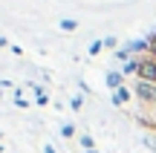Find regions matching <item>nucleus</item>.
Here are the masks:
<instances>
[{
  "label": "nucleus",
  "instance_id": "nucleus-3",
  "mask_svg": "<svg viewBox=\"0 0 156 153\" xmlns=\"http://www.w3.org/2000/svg\"><path fill=\"white\" fill-rule=\"evenodd\" d=\"M124 49H127L130 55H136V52H147V38H136V40H127V43H124Z\"/></svg>",
  "mask_w": 156,
  "mask_h": 153
},
{
  "label": "nucleus",
  "instance_id": "nucleus-6",
  "mask_svg": "<svg viewBox=\"0 0 156 153\" xmlns=\"http://www.w3.org/2000/svg\"><path fill=\"white\" fill-rule=\"evenodd\" d=\"M104 81H107V87H110L113 92H116L119 87H124V84H122V81H124V75H122V72H107V78H104Z\"/></svg>",
  "mask_w": 156,
  "mask_h": 153
},
{
  "label": "nucleus",
  "instance_id": "nucleus-14",
  "mask_svg": "<svg viewBox=\"0 0 156 153\" xmlns=\"http://www.w3.org/2000/svg\"><path fill=\"white\" fill-rule=\"evenodd\" d=\"M113 46H119V38H113V35H107V38H104V49H113Z\"/></svg>",
  "mask_w": 156,
  "mask_h": 153
},
{
  "label": "nucleus",
  "instance_id": "nucleus-5",
  "mask_svg": "<svg viewBox=\"0 0 156 153\" xmlns=\"http://www.w3.org/2000/svg\"><path fill=\"white\" fill-rule=\"evenodd\" d=\"M139 69H142V58H130L122 67V75H139Z\"/></svg>",
  "mask_w": 156,
  "mask_h": 153
},
{
  "label": "nucleus",
  "instance_id": "nucleus-8",
  "mask_svg": "<svg viewBox=\"0 0 156 153\" xmlns=\"http://www.w3.org/2000/svg\"><path fill=\"white\" fill-rule=\"evenodd\" d=\"M78 144H81V148H84V153H87V150H95V139L90 136V133H84V136L78 139Z\"/></svg>",
  "mask_w": 156,
  "mask_h": 153
},
{
  "label": "nucleus",
  "instance_id": "nucleus-1",
  "mask_svg": "<svg viewBox=\"0 0 156 153\" xmlns=\"http://www.w3.org/2000/svg\"><path fill=\"white\" fill-rule=\"evenodd\" d=\"M136 98H139L142 104H156V84H147V81H136Z\"/></svg>",
  "mask_w": 156,
  "mask_h": 153
},
{
  "label": "nucleus",
  "instance_id": "nucleus-11",
  "mask_svg": "<svg viewBox=\"0 0 156 153\" xmlns=\"http://www.w3.org/2000/svg\"><path fill=\"white\" fill-rule=\"evenodd\" d=\"M101 49H104V40H93V43H90V49H87V52H90V55H98Z\"/></svg>",
  "mask_w": 156,
  "mask_h": 153
},
{
  "label": "nucleus",
  "instance_id": "nucleus-4",
  "mask_svg": "<svg viewBox=\"0 0 156 153\" xmlns=\"http://www.w3.org/2000/svg\"><path fill=\"white\" fill-rule=\"evenodd\" d=\"M130 98H133V92H130L127 87H119V90L113 92V104H116V107H122V104H127Z\"/></svg>",
  "mask_w": 156,
  "mask_h": 153
},
{
  "label": "nucleus",
  "instance_id": "nucleus-9",
  "mask_svg": "<svg viewBox=\"0 0 156 153\" xmlns=\"http://www.w3.org/2000/svg\"><path fill=\"white\" fill-rule=\"evenodd\" d=\"M147 55H151V58H156V29H153L151 35H147Z\"/></svg>",
  "mask_w": 156,
  "mask_h": 153
},
{
  "label": "nucleus",
  "instance_id": "nucleus-12",
  "mask_svg": "<svg viewBox=\"0 0 156 153\" xmlns=\"http://www.w3.org/2000/svg\"><path fill=\"white\" fill-rule=\"evenodd\" d=\"M61 136H64V139H73V136H75V127H73V124H61Z\"/></svg>",
  "mask_w": 156,
  "mask_h": 153
},
{
  "label": "nucleus",
  "instance_id": "nucleus-18",
  "mask_svg": "<svg viewBox=\"0 0 156 153\" xmlns=\"http://www.w3.org/2000/svg\"><path fill=\"white\" fill-rule=\"evenodd\" d=\"M0 139H3V130H0Z\"/></svg>",
  "mask_w": 156,
  "mask_h": 153
},
{
  "label": "nucleus",
  "instance_id": "nucleus-10",
  "mask_svg": "<svg viewBox=\"0 0 156 153\" xmlns=\"http://www.w3.org/2000/svg\"><path fill=\"white\" fill-rule=\"evenodd\" d=\"M61 29H64V32H75V29H78V20H73V17H64V20H61Z\"/></svg>",
  "mask_w": 156,
  "mask_h": 153
},
{
  "label": "nucleus",
  "instance_id": "nucleus-17",
  "mask_svg": "<svg viewBox=\"0 0 156 153\" xmlns=\"http://www.w3.org/2000/svg\"><path fill=\"white\" fill-rule=\"evenodd\" d=\"M87 153H98V150H87Z\"/></svg>",
  "mask_w": 156,
  "mask_h": 153
},
{
  "label": "nucleus",
  "instance_id": "nucleus-16",
  "mask_svg": "<svg viewBox=\"0 0 156 153\" xmlns=\"http://www.w3.org/2000/svg\"><path fill=\"white\" fill-rule=\"evenodd\" d=\"M44 153H55V148H52V144H46V148H44Z\"/></svg>",
  "mask_w": 156,
  "mask_h": 153
},
{
  "label": "nucleus",
  "instance_id": "nucleus-2",
  "mask_svg": "<svg viewBox=\"0 0 156 153\" xmlns=\"http://www.w3.org/2000/svg\"><path fill=\"white\" fill-rule=\"evenodd\" d=\"M139 81H147V84H156V58H151V55H145V58H142Z\"/></svg>",
  "mask_w": 156,
  "mask_h": 153
},
{
  "label": "nucleus",
  "instance_id": "nucleus-13",
  "mask_svg": "<svg viewBox=\"0 0 156 153\" xmlns=\"http://www.w3.org/2000/svg\"><path fill=\"white\" fill-rule=\"evenodd\" d=\"M69 107H73V110H81V107H84V96H73V101H69Z\"/></svg>",
  "mask_w": 156,
  "mask_h": 153
},
{
  "label": "nucleus",
  "instance_id": "nucleus-7",
  "mask_svg": "<svg viewBox=\"0 0 156 153\" xmlns=\"http://www.w3.org/2000/svg\"><path fill=\"white\" fill-rule=\"evenodd\" d=\"M32 92H35V101L41 104V107H44V104H49V96H46V90L41 84H32Z\"/></svg>",
  "mask_w": 156,
  "mask_h": 153
},
{
  "label": "nucleus",
  "instance_id": "nucleus-15",
  "mask_svg": "<svg viewBox=\"0 0 156 153\" xmlns=\"http://www.w3.org/2000/svg\"><path fill=\"white\" fill-rule=\"evenodd\" d=\"M6 46H9V40H6L3 35H0V49H6Z\"/></svg>",
  "mask_w": 156,
  "mask_h": 153
}]
</instances>
